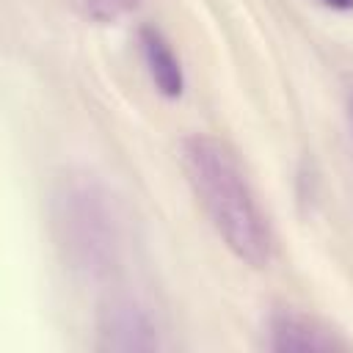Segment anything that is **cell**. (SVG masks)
<instances>
[{
  "label": "cell",
  "instance_id": "3957f363",
  "mask_svg": "<svg viewBox=\"0 0 353 353\" xmlns=\"http://www.w3.org/2000/svg\"><path fill=\"white\" fill-rule=\"evenodd\" d=\"M268 347L279 353H323L342 347L320 320L298 309H276L268 320Z\"/></svg>",
  "mask_w": 353,
  "mask_h": 353
},
{
  "label": "cell",
  "instance_id": "8992f818",
  "mask_svg": "<svg viewBox=\"0 0 353 353\" xmlns=\"http://www.w3.org/2000/svg\"><path fill=\"white\" fill-rule=\"evenodd\" d=\"M135 0H85V8L94 19L99 22H108V19H116L119 14H124L127 8H132Z\"/></svg>",
  "mask_w": 353,
  "mask_h": 353
},
{
  "label": "cell",
  "instance_id": "6da1fadb",
  "mask_svg": "<svg viewBox=\"0 0 353 353\" xmlns=\"http://www.w3.org/2000/svg\"><path fill=\"white\" fill-rule=\"evenodd\" d=\"M182 171L226 248L251 268L270 262V229L234 152L212 135H188L179 143Z\"/></svg>",
  "mask_w": 353,
  "mask_h": 353
},
{
  "label": "cell",
  "instance_id": "5b68a950",
  "mask_svg": "<svg viewBox=\"0 0 353 353\" xmlns=\"http://www.w3.org/2000/svg\"><path fill=\"white\" fill-rule=\"evenodd\" d=\"M141 50H143V58H146V66H149V74H152L157 91L168 99H176L182 94V69H179L174 50L163 39V33L143 25L141 28Z\"/></svg>",
  "mask_w": 353,
  "mask_h": 353
},
{
  "label": "cell",
  "instance_id": "52a82bcc",
  "mask_svg": "<svg viewBox=\"0 0 353 353\" xmlns=\"http://www.w3.org/2000/svg\"><path fill=\"white\" fill-rule=\"evenodd\" d=\"M323 6H328V8H336V11H347V8H353V0H320Z\"/></svg>",
  "mask_w": 353,
  "mask_h": 353
},
{
  "label": "cell",
  "instance_id": "7a4b0ae2",
  "mask_svg": "<svg viewBox=\"0 0 353 353\" xmlns=\"http://www.w3.org/2000/svg\"><path fill=\"white\" fill-rule=\"evenodd\" d=\"M99 347L105 350H152L157 334L149 314L130 298L110 301L99 314Z\"/></svg>",
  "mask_w": 353,
  "mask_h": 353
},
{
  "label": "cell",
  "instance_id": "277c9868",
  "mask_svg": "<svg viewBox=\"0 0 353 353\" xmlns=\"http://www.w3.org/2000/svg\"><path fill=\"white\" fill-rule=\"evenodd\" d=\"M66 229L72 232V245L83 254L85 262H97L110 251L108 212L91 190H77L66 204Z\"/></svg>",
  "mask_w": 353,
  "mask_h": 353
}]
</instances>
